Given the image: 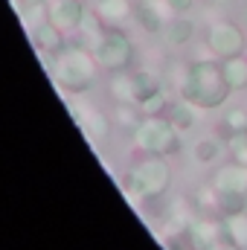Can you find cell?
I'll list each match as a JSON object with an SVG mask.
<instances>
[{"label": "cell", "instance_id": "obj_18", "mask_svg": "<svg viewBox=\"0 0 247 250\" xmlns=\"http://www.w3.org/2000/svg\"><path fill=\"white\" fill-rule=\"evenodd\" d=\"M224 148L233 154V160H239V163H245V166H247V131L227 134V140H224Z\"/></svg>", "mask_w": 247, "mask_h": 250}, {"label": "cell", "instance_id": "obj_16", "mask_svg": "<svg viewBox=\"0 0 247 250\" xmlns=\"http://www.w3.org/2000/svg\"><path fill=\"white\" fill-rule=\"evenodd\" d=\"M99 15H102L111 26H117V23L128 21L131 3H128V0H99Z\"/></svg>", "mask_w": 247, "mask_h": 250}, {"label": "cell", "instance_id": "obj_19", "mask_svg": "<svg viewBox=\"0 0 247 250\" xmlns=\"http://www.w3.org/2000/svg\"><path fill=\"white\" fill-rule=\"evenodd\" d=\"M163 3H166V9L175 12V15H186V12L195 6V0H163Z\"/></svg>", "mask_w": 247, "mask_h": 250}, {"label": "cell", "instance_id": "obj_3", "mask_svg": "<svg viewBox=\"0 0 247 250\" xmlns=\"http://www.w3.org/2000/svg\"><path fill=\"white\" fill-rule=\"evenodd\" d=\"M134 146L145 154H157V157H172L184 148L181 143V131L169 123L163 114L160 117H143L134 128Z\"/></svg>", "mask_w": 247, "mask_h": 250}, {"label": "cell", "instance_id": "obj_9", "mask_svg": "<svg viewBox=\"0 0 247 250\" xmlns=\"http://www.w3.org/2000/svg\"><path fill=\"white\" fill-rule=\"evenodd\" d=\"M221 70H224V79L230 84L233 93H242L247 90V56H230V59H221Z\"/></svg>", "mask_w": 247, "mask_h": 250}, {"label": "cell", "instance_id": "obj_10", "mask_svg": "<svg viewBox=\"0 0 247 250\" xmlns=\"http://www.w3.org/2000/svg\"><path fill=\"white\" fill-rule=\"evenodd\" d=\"M195 105H189L186 99H178V102H169V108H166V120L175 125L178 131H189V128H195Z\"/></svg>", "mask_w": 247, "mask_h": 250}, {"label": "cell", "instance_id": "obj_6", "mask_svg": "<svg viewBox=\"0 0 247 250\" xmlns=\"http://www.w3.org/2000/svg\"><path fill=\"white\" fill-rule=\"evenodd\" d=\"M93 56H96V62L102 64L105 70L123 73V70H128L131 62H134V44H131V38H128L125 32H120V29H108V32L99 35Z\"/></svg>", "mask_w": 247, "mask_h": 250}, {"label": "cell", "instance_id": "obj_17", "mask_svg": "<svg viewBox=\"0 0 247 250\" xmlns=\"http://www.w3.org/2000/svg\"><path fill=\"white\" fill-rule=\"evenodd\" d=\"M221 128H224V134L247 131V108H242V105L227 108V111H224V120H221Z\"/></svg>", "mask_w": 247, "mask_h": 250}, {"label": "cell", "instance_id": "obj_14", "mask_svg": "<svg viewBox=\"0 0 247 250\" xmlns=\"http://www.w3.org/2000/svg\"><path fill=\"white\" fill-rule=\"evenodd\" d=\"M224 239H230L233 245L247 250V212H236V215H224Z\"/></svg>", "mask_w": 247, "mask_h": 250}, {"label": "cell", "instance_id": "obj_21", "mask_svg": "<svg viewBox=\"0 0 247 250\" xmlns=\"http://www.w3.org/2000/svg\"><path fill=\"white\" fill-rule=\"evenodd\" d=\"M209 3H215V6H224V9H227V6H233L236 0H209Z\"/></svg>", "mask_w": 247, "mask_h": 250}, {"label": "cell", "instance_id": "obj_5", "mask_svg": "<svg viewBox=\"0 0 247 250\" xmlns=\"http://www.w3.org/2000/svg\"><path fill=\"white\" fill-rule=\"evenodd\" d=\"M204 41L212 53V59H230V56H242L247 47V35L245 29L230 21V18H221V21H212L204 32Z\"/></svg>", "mask_w": 247, "mask_h": 250}, {"label": "cell", "instance_id": "obj_8", "mask_svg": "<svg viewBox=\"0 0 247 250\" xmlns=\"http://www.w3.org/2000/svg\"><path fill=\"white\" fill-rule=\"evenodd\" d=\"M163 38L172 47H184V44H189L195 38V23L186 15H175V18H169L163 23Z\"/></svg>", "mask_w": 247, "mask_h": 250}, {"label": "cell", "instance_id": "obj_15", "mask_svg": "<svg viewBox=\"0 0 247 250\" xmlns=\"http://www.w3.org/2000/svg\"><path fill=\"white\" fill-rule=\"evenodd\" d=\"M218 215H236L247 212V192H218Z\"/></svg>", "mask_w": 247, "mask_h": 250}, {"label": "cell", "instance_id": "obj_1", "mask_svg": "<svg viewBox=\"0 0 247 250\" xmlns=\"http://www.w3.org/2000/svg\"><path fill=\"white\" fill-rule=\"evenodd\" d=\"M178 93L198 111H215V108H224V102L230 99L233 90L224 79L218 59H195V62L184 64V70H181Z\"/></svg>", "mask_w": 247, "mask_h": 250}, {"label": "cell", "instance_id": "obj_20", "mask_svg": "<svg viewBox=\"0 0 247 250\" xmlns=\"http://www.w3.org/2000/svg\"><path fill=\"white\" fill-rule=\"evenodd\" d=\"M209 250H242V248H239V245H233L230 239H221V242H215Z\"/></svg>", "mask_w": 247, "mask_h": 250}, {"label": "cell", "instance_id": "obj_12", "mask_svg": "<svg viewBox=\"0 0 247 250\" xmlns=\"http://www.w3.org/2000/svg\"><path fill=\"white\" fill-rule=\"evenodd\" d=\"M157 90H163V87H160V79H157L154 73H134V76H131V93H134V105L145 102V99H148V96H154Z\"/></svg>", "mask_w": 247, "mask_h": 250}, {"label": "cell", "instance_id": "obj_4", "mask_svg": "<svg viewBox=\"0 0 247 250\" xmlns=\"http://www.w3.org/2000/svg\"><path fill=\"white\" fill-rule=\"evenodd\" d=\"M96 59L87 56L84 50L79 47H70V50H62L59 59L53 64V76H56V84L67 90V93H84L93 79H96Z\"/></svg>", "mask_w": 247, "mask_h": 250}, {"label": "cell", "instance_id": "obj_13", "mask_svg": "<svg viewBox=\"0 0 247 250\" xmlns=\"http://www.w3.org/2000/svg\"><path fill=\"white\" fill-rule=\"evenodd\" d=\"M221 148H224V143H221L218 137H201V140H195V146H192V157H195V163H201V166H212V163L218 160Z\"/></svg>", "mask_w": 247, "mask_h": 250}, {"label": "cell", "instance_id": "obj_11", "mask_svg": "<svg viewBox=\"0 0 247 250\" xmlns=\"http://www.w3.org/2000/svg\"><path fill=\"white\" fill-rule=\"evenodd\" d=\"M82 18H84V9H82L79 0H62V3L53 9V21H56L62 29H73V26H79Z\"/></svg>", "mask_w": 247, "mask_h": 250}, {"label": "cell", "instance_id": "obj_2", "mask_svg": "<svg viewBox=\"0 0 247 250\" xmlns=\"http://www.w3.org/2000/svg\"><path fill=\"white\" fill-rule=\"evenodd\" d=\"M169 184H172V169H169L166 157H157V154H148L140 163H134L125 178L128 192L143 201H154V198L166 195Z\"/></svg>", "mask_w": 247, "mask_h": 250}, {"label": "cell", "instance_id": "obj_7", "mask_svg": "<svg viewBox=\"0 0 247 250\" xmlns=\"http://www.w3.org/2000/svg\"><path fill=\"white\" fill-rule=\"evenodd\" d=\"M209 184L215 187V192H247V166L239 160H230L212 172Z\"/></svg>", "mask_w": 247, "mask_h": 250}]
</instances>
